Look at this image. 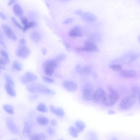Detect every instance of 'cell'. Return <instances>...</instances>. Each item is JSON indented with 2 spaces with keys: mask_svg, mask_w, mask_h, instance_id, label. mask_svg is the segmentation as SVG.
I'll list each match as a JSON object with an SVG mask.
<instances>
[{
  "mask_svg": "<svg viewBox=\"0 0 140 140\" xmlns=\"http://www.w3.org/2000/svg\"><path fill=\"white\" fill-rule=\"evenodd\" d=\"M28 91L32 93H38L43 94L54 95L56 92L42 84L39 83H33L27 87Z\"/></svg>",
  "mask_w": 140,
  "mask_h": 140,
  "instance_id": "6da1fadb",
  "label": "cell"
},
{
  "mask_svg": "<svg viewBox=\"0 0 140 140\" xmlns=\"http://www.w3.org/2000/svg\"><path fill=\"white\" fill-rule=\"evenodd\" d=\"M108 90L109 93L106 94L102 103L106 106H111L114 105L119 100V94L112 87H109Z\"/></svg>",
  "mask_w": 140,
  "mask_h": 140,
  "instance_id": "7a4b0ae2",
  "label": "cell"
},
{
  "mask_svg": "<svg viewBox=\"0 0 140 140\" xmlns=\"http://www.w3.org/2000/svg\"><path fill=\"white\" fill-rule=\"evenodd\" d=\"M137 98L132 95H130L123 99L120 104L121 108L124 110L132 108L136 102Z\"/></svg>",
  "mask_w": 140,
  "mask_h": 140,
  "instance_id": "3957f363",
  "label": "cell"
},
{
  "mask_svg": "<svg viewBox=\"0 0 140 140\" xmlns=\"http://www.w3.org/2000/svg\"><path fill=\"white\" fill-rule=\"evenodd\" d=\"M94 93L92 84H87L83 88L82 96L83 99L86 101L93 100Z\"/></svg>",
  "mask_w": 140,
  "mask_h": 140,
  "instance_id": "277c9868",
  "label": "cell"
},
{
  "mask_svg": "<svg viewBox=\"0 0 140 140\" xmlns=\"http://www.w3.org/2000/svg\"><path fill=\"white\" fill-rule=\"evenodd\" d=\"M85 46L82 48H76L77 51L80 52L83 51L91 52H97L99 51V49L96 44L90 41H86L84 42Z\"/></svg>",
  "mask_w": 140,
  "mask_h": 140,
  "instance_id": "5b68a950",
  "label": "cell"
},
{
  "mask_svg": "<svg viewBox=\"0 0 140 140\" xmlns=\"http://www.w3.org/2000/svg\"><path fill=\"white\" fill-rule=\"evenodd\" d=\"M38 79L37 76L35 74L30 72H27L21 77V81L22 83L26 84L35 81Z\"/></svg>",
  "mask_w": 140,
  "mask_h": 140,
  "instance_id": "8992f818",
  "label": "cell"
},
{
  "mask_svg": "<svg viewBox=\"0 0 140 140\" xmlns=\"http://www.w3.org/2000/svg\"><path fill=\"white\" fill-rule=\"evenodd\" d=\"M106 94V93L103 89L99 88L95 92L93 100L97 104H99L102 102Z\"/></svg>",
  "mask_w": 140,
  "mask_h": 140,
  "instance_id": "52a82bcc",
  "label": "cell"
},
{
  "mask_svg": "<svg viewBox=\"0 0 140 140\" xmlns=\"http://www.w3.org/2000/svg\"><path fill=\"white\" fill-rule=\"evenodd\" d=\"M31 51L29 48L26 46H19L16 52V54L18 57L22 58H25L29 55Z\"/></svg>",
  "mask_w": 140,
  "mask_h": 140,
  "instance_id": "ba28073f",
  "label": "cell"
},
{
  "mask_svg": "<svg viewBox=\"0 0 140 140\" xmlns=\"http://www.w3.org/2000/svg\"><path fill=\"white\" fill-rule=\"evenodd\" d=\"M80 17L83 20L88 23H93L98 19L97 16L94 14L88 12H83Z\"/></svg>",
  "mask_w": 140,
  "mask_h": 140,
  "instance_id": "9c48e42d",
  "label": "cell"
},
{
  "mask_svg": "<svg viewBox=\"0 0 140 140\" xmlns=\"http://www.w3.org/2000/svg\"><path fill=\"white\" fill-rule=\"evenodd\" d=\"M3 32L6 36L10 40L16 41L17 38L11 28L8 25H3L2 26Z\"/></svg>",
  "mask_w": 140,
  "mask_h": 140,
  "instance_id": "30bf717a",
  "label": "cell"
},
{
  "mask_svg": "<svg viewBox=\"0 0 140 140\" xmlns=\"http://www.w3.org/2000/svg\"><path fill=\"white\" fill-rule=\"evenodd\" d=\"M6 123L9 130L13 133L17 134L19 133L20 131L19 128L12 119L9 118H7Z\"/></svg>",
  "mask_w": 140,
  "mask_h": 140,
  "instance_id": "8fae6325",
  "label": "cell"
},
{
  "mask_svg": "<svg viewBox=\"0 0 140 140\" xmlns=\"http://www.w3.org/2000/svg\"><path fill=\"white\" fill-rule=\"evenodd\" d=\"M63 85L66 90L71 92H75L77 88L76 84L71 81H65L63 82Z\"/></svg>",
  "mask_w": 140,
  "mask_h": 140,
  "instance_id": "7c38bea8",
  "label": "cell"
},
{
  "mask_svg": "<svg viewBox=\"0 0 140 140\" xmlns=\"http://www.w3.org/2000/svg\"><path fill=\"white\" fill-rule=\"evenodd\" d=\"M69 36L72 38L80 37L82 36L81 28L79 26L73 27L69 33Z\"/></svg>",
  "mask_w": 140,
  "mask_h": 140,
  "instance_id": "4fadbf2b",
  "label": "cell"
},
{
  "mask_svg": "<svg viewBox=\"0 0 140 140\" xmlns=\"http://www.w3.org/2000/svg\"><path fill=\"white\" fill-rule=\"evenodd\" d=\"M120 74L123 77L128 78H133L137 76L136 72L132 70H124L120 71Z\"/></svg>",
  "mask_w": 140,
  "mask_h": 140,
  "instance_id": "5bb4252c",
  "label": "cell"
},
{
  "mask_svg": "<svg viewBox=\"0 0 140 140\" xmlns=\"http://www.w3.org/2000/svg\"><path fill=\"white\" fill-rule=\"evenodd\" d=\"M49 109L52 113L59 117H62L64 115V111L61 108H56L53 105H50L49 106Z\"/></svg>",
  "mask_w": 140,
  "mask_h": 140,
  "instance_id": "9a60e30c",
  "label": "cell"
},
{
  "mask_svg": "<svg viewBox=\"0 0 140 140\" xmlns=\"http://www.w3.org/2000/svg\"><path fill=\"white\" fill-rule=\"evenodd\" d=\"M37 121L38 124L42 126H46L49 123V121L47 117L42 115H39L37 117Z\"/></svg>",
  "mask_w": 140,
  "mask_h": 140,
  "instance_id": "2e32d148",
  "label": "cell"
},
{
  "mask_svg": "<svg viewBox=\"0 0 140 140\" xmlns=\"http://www.w3.org/2000/svg\"><path fill=\"white\" fill-rule=\"evenodd\" d=\"M23 135L27 137H29L32 135L31 129L28 123L27 122L24 123L23 132Z\"/></svg>",
  "mask_w": 140,
  "mask_h": 140,
  "instance_id": "e0dca14e",
  "label": "cell"
},
{
  "mask_svg": "<svg viewBox=\"0 0 140 140\" xmlns=\"http://www.w3.org/2000/svg\"><path fill=\"white\" fill-rule=\"evenodd\" d=\"M4 87L7 92L10 96L15 97L16 96V93L13 88L14 87L6 83L5 84Z\"/></svg>",
  "mask_w": 140,
  "mask_h": 140,
  "instance_id": "ac0fdd59",
  "label": "cell"
},
{
  "mask_svg": "<svg viewBox=\"0 0 140 140\" xmlns=\"http://www.w3.org/2000/svg\"><path fill=\"white\" fill-rule=\"evenodd\" d=\"M30 37L31 40L34 42L38 43L41 41V36L39 32L35 31L31 33Z\"/></svg>",
  "mask_w": 140,
  "mask_h": 140,
  "instance_id": "d6986e66",
  "label": "cell"
},
{
  "mask_svg": "<svg viewBox=\"0 0 140 140\" xmlns=\"http://www.w3.org/2000/svg\"><path fill=\"white\" fill-rule=\"evenodd\" d=\"M47 138L45 134L42 133L34 134L29 137L30 140H45Z\"/></svg>",
  "mask_w": 140,
  "mask_h": 140,
  "instance_id": "ffe728a7",
  "label": "cell"
},
{
  "mask_svg": "<svg viewBox=\"0 0 140 140\" xmlns=\"http://www.w3.org/2000/svg\"><path fill=\"white\" fill-rule=\"evenodd\" d=\"M76 128L79 133L83 132L86 127L85 123L80 120H78L75 123Z\"/></svg>",
  "mask_w": 140,
  "mask_h": 140,
  "instance_id": "44dd1931",
  "label": "cell"
},
{
  "mask_svg": "<svg viewBox=\"0 0 140 140\" xmlns=\"http://www.w3.org/2000/svg\"><path fill=\"white\" fill-rule=\"evenodd\" d=\"M13 10L14 13L17 16H21L23 15V9L19 4H16L14 5Z\"/></svg>",
  "mask_w": 140,
  "mask_h": 140,
  "instance_id": "7402d4cb",
  "label": "cell"
},
{
  "mask_svg": "<svg viewBox=\"0 0 140 140\" xmlns=\"http://www.w3.org/2000/svg\"><path fill=\"white\" fill-rule=\"evenodd\" d=\"M43 66L44 67L45 66L52 67L55 69L57 66V62L55 60H48L44 62L43 64Z\"/></svg>",
  "mask_w": 140,
  "mask_h": 140,
  "instance_id": "603a6c76",
  "label": "cell"
},
{
  "mask_svg": "<svg viewBox=\"0 0 140 140\" xmlns=\"http://www.w3.org/2000/svg\"><path fill=\"white\" fill-rule=\"evenodd\" d=\"M69 131L70 136L72 137L77 138L79 135V132H78L76 128L71 126L69 129Z\"/></svg>",
  "mask_w": 140,
  "mask_h": 140,
  "instance_id": "cb8c5ba5",
  "label": "cell"
},
{
  "mask_svg": "<svg viewBox=\"0 0 140 140\" xmlns=\"http://www.w3.org/2000/svg\"><path fill=\"white\" fill-rule=\"evenodd\" d=\"M4 79L7 83L12 86L13 87L15 86L14 81L12 77L9 74L5 73L4 75Z\"/></svg>",
  "mask_w": 140,
  "mask_h": 140,
  "instance_id": "d4e9b609",
  "label": "cell"
},
{
  "mask_svg": "<svg viewBox=\"0 0 140 140\" xmlns=\"http://www.w3.org/2000/svg\"><path fill=\"white\" fill-rule=\"evenodd\" d=\"M3 109L8 113L12 115L14 113V109L13 106L8 104H4L3 106Z\"/></svg>",
  "mask_w": 140,
  "mask_h": 140,
  "instance_id": "484cf974",
  "label": "cell"
},
{
  "mask_svg": "<svg viewBox=\"0 0 140 140\" xmlns=\"http://www.w3.org/2000/svg\"><path fill=\"white\" fill-rule=\"evenodd\" d=\"M36 109L38 111L43 113H46L48 111L46 105L41 103L38 104L36 107Z\"/></svg>",
  "mask_w": 140,
  "mask_h": 140,
  "instance_id": "4316f807",
  "label": "cell"
},
{
  "mask_svg": "<svg viewBox=\"0 0 140 140\" xmlns=\"http://www.w3.org/2000/svg\"><path fill=\"white\" fill-rule=\"evenodd\" d=\"M131 91L132 95L137 98L138 97L140 94V87L137 86H133L131 88Z\"/></svg>",
  "mask_w": 140,
  "mask_h": 140,
  "instance_id": "83f0119b",
  "label": "cell"
},
{
  "mask_svg": "<svg viewBox=\"0 0 140 140\" xmlns=\"http://www.w3.org/2000/svg\"><path fill=\"white\" fill-rule=\"evenodd\" d=\"M36 25V24L35 22L33 21L29 22L26 25L24 26L22 30L24 32H25L31 28L35 27Z\"/></svg>",
  "mask_w": 140,
  "mask_h": 140,
  "instance_id": "f1b7e54d",
  "label": "cell"
},
{
  "mask_svg": "<svg viewBox=\"0 0 140 140\" xmlns=\"http://www.w3.org/2000/svg\"><path fill=\"white\" fill-rule=\"evenodd\" d=\"M13 66L14 68L17 71H21L23 69V65L18 61L17 60L14 61Z\"/></svg>",
  "mask_w": 140,
  "mask_h": 140,
  "instance_id": "f546056e",
  "label": "cell"
},
{
  "mask_svg": "<svg viewBox=\"0 0 140 140\" xmlns=\"http://www.w3.org/2000/svg\"><path fill=\"white\" fill-rule=\"evenodd\" d=\"M44 72L48 76H51L54 74V68L49 66H44Z\"/></svg>",
  "mask_w": 140,
  "mask_h": 140,
  "instance_id": "4dcf8cb0",
  "label": "cell"
},
{
  "mask_svg": "<svg viewBox=\"0 0 140 140\" xmlns=\"http://www.w3.org/2000/svg\"><path fill=\"white\" fill-rule=\"evenodd\" d=\"M66 58V55L64 53H61L55 57V60L57 62H61L65 60Z\"/></svg>",
  "mask_w": 140,
  "mask_h": 140,
  "instance_id": "1f68e13d",
  "label": "cell"
},
{
  "mask_svg": "<svg viewBox=\"0 0 140 140\" xmlns=\"http://www.w3.org/2000/svg\"><path fill=\"white\" fill-rule=\"evenodd\" d=\"M92 71V69L89 66H86L83 68L82 75H89L91 73Z\"/></svg>",
  "mask_w": 140,
  "mask_h": 140,
  "instance_id": "d6a6232c",
  "label": "cell"
},
{
  "mask_svg": "<svg viewBox=\"0 0 140 140\" xmlns=\"http://www.w3.org/2000/svg\"><path fill=\"white\" fill-rule=\"evenodd\" d=\"M110 68L114 71H120L122 70V66L119 64L111 65L109 66Z\"/></svg>",
  "mask_w": 140,
  "mask_h": 140,
  "instance_id": "836d02e7",
  "label": "cell"
},
{
  "mask_svg": "<svg viewBox=\"0 0 140 140\" xmlns=\"http://www.w3.org/2000/svg\"><path fill=\"white\" fill-rule=\"evenodd\" d=\"M1 54L2 58L6 60L9 63V56L7 52L4 50H2L1 51Z\"/></svg>",
  "mask_w": 140,
  "mask_h": 140,
  "instance_id": "e575fe53",
  "label": "cell"
},
{
  "mask_svg": "<svg viewBox=\"0 0 140 140\" xmlns=\"http://www.w3.org/2000/svg\"><path fill=\"white\" fill-rule=\"evenodd\" d=\"M75 20L74 18H69L65 19L63 22V24L65 25L70 24L73 22Z\"/></svg>",
  "mask_w": 140,
  "mask_h": 140,
  "instance_id": "d590c367",
  "label": "cell"
},
{
  "mask_svg": "<svg viewBox=\"0 0 140 140\" xmlns=\"http://www.w3.org/2000/svg\"><path fill=\"white\" fill-rule=\"evenodd\" d=\"M83 68L79 64L77 65L75 68L76 72L78 74L81 75H82Z\"/></svg>",
  "mask_w": 140,
  "mask_h": 140,
  "instance_id": "8d00e7d4",
  "label": "cell"
},
{
  "mask_svg": "<svg viewBox=\"0 0 140 140\" xmlns=\"http://www.w3.org/2000/svg\"><path fill=\"white\" fill-rule=\"evenodd\" d=\"M11 19L13 23L17 27L20 29H23V27L19 23L14 17H12Z\"/></svg>",
  "mask_w": 140,
  "mask_h": 140,
  "instance_id": "74e56055",
  "label": "cell"
},
{
  "mask_svg": "<svg viewBox=\"0 0 140 140\" xmlns=\"http://www.w3.org/2000/svg\"><path fill=\"white\" fill-rule=\"evenodd\" d=\"M42 79L44 81L48 83H52L54 82V80L52 78L47 77H43Z\"/></svg>",
  "mask_w": 140,
  "mask_h": 140,
  "instance_id": "f35d334b",
  "label": "cell"
},
{
  "mask_svg": "<svg viewBox=\"0 0 140 140\" xmlns=\"http://www.w3.org/2000/svg\"><path fill=\"white\" fill-rule=\"evenodd\" d=\"M47 132L50 136H53L55 133V131L54 128L50 127L48 129Z\"/></svg>",
  "mask_w": 140,
  "mask_h": 140,
  "instance_id": "ab89813d",
  "label": "cell"
},
{
  "mask_svg": "<svg viewBox=\"0 0 140 140\" xmlns=\"http://www.w3.org/2000/svg\"><path fill=\"white\" fill-rule=\"evenodd\" d=\"M26 46V41L24 38H22L19 41V46Z\"/></svg>",
  "mask_w": 140,
  "mask_h": 140,
  "instance_id": "60d3db41",
  "label": "cell"
},
{
  "mask_svg": "<svg viewBox=\"0 0 140 140\" xmlns=\"http://www.w3.org/2000/svg\"><path fill=\"white\" fill-rule=\"evenodd\" d=\"M38 95L34 94L30 95L29 96V98L31 101H33L36 100L38 98Z\"/></svg>",
  "mask_w": 140,
  "mask_h": 140,
  "instance_id": "b9f144b4",
  "label": "cell"
},
{
  "mask_svg": "<svg viewBox=\"0 0 140 140\" xmlns=\"http://www.w3.org/2000/svg\"><path fill=\"white\" fill-rule=\"evenodd\" d=\"M21 23L24 26L28 22L27 19L25 17H22L21 19Z\"/></svg>",
  "mask_w": 140,
  "mask_h": 140,
  "instance_id": "7bdbcfd3",
  "label": "cell"
},
{
  "mask_svg": "<svg viewBox=\"0 0 140 140\" xmlns=\"http://www.w3.org/2000/svg\"><path fill=\"white\" fill-rule=\"evenodd\" d=\"M8 63L7 62L2 58H1L0 59V64L1 65L3 66H4Z\"/></svg>",
  "mask_w": 140,
  "mask_h": 140,
  "instance_id": "ee69618b",
  "label": "cell"
},
{
  "mask_svg": "<svg viewBox=\"0 0 140 140\" xmlns=\"http://www.w3.org/2000/svg\"><path fill=\"white\" fill-rule=\"evenodd\" d=\"M83 12L82 10L78 9L75 11V13L76 15L80 16Z\"/></svg>",
  "mask_w": 140,
  "mask_h": 140,
  "instance_id": "f6af8a7d",
  "label": "cell"
},
{
  "mask_svg": "<svg viewBox=\"0 0 140 140\" xmlns=\"http://www.w3.org/2000/svg\"><path fill=\"white\" fill-rule=\"evenodd\" d=\"M51 124L53 126H55L57 125L58 123L56 120L52 119L51 121Z\"/></svg>",
  "mask_w": 140,
  "mask_h": 140,
  "instance_id": "bcb514c9",
  "label": "cell"
},
{
  "mask_svg": "<svg viewBox=\"0 0 140 140\" xmlns=\"http://www.w3.org/2000/svg\"><path fill=\"white\" fill-rule=\"evenodd\" d=\"M64 44L66 50L68 51H70L71 50L69 44L66 42H65L64 43Z\"/></svg>",
  "mask_w": 140,
  "mask_h": 140,
  "instance_id": "7dc6e473",
  "label": "cell"
},
{
  "mask_svg": "<svg viewBox=\"0 0 140 140\" xmlns=\"http://www.w3.org/2000/svg\"><path fill=\"white\" fill-rule=\"evenodd\" d=\"M0 16L1 18L3 20H5L7 19L6 16L3 13L1 12L0 13Z\"/></svg>",
  "mask_w": 140,
  "mask_h": 140,
  "instance_id": "c3c4849f",
  "label": "cell"
},
{
  "mask_svg": "<svg viewBox=\"0 0 140 140\" xmlns=\"http://www.w3.org/2000/svg\"><path fill=\"white\" fill-rule=\"evenodd\" d=\"M16 1V0H9L8 3V5L9 6L12 5L15 3Z\"/></svg>",
  "mask_w": 140,
  "mask_h": 140,
  "instance_id": "681fc988",
  "label": "cell"
},
{
  "mask_svg": "<svg viewBox=\"0 0 140 140\" xmlns=\"http://www.w3.org/2000/svg\"><path fill=\"white\" fill-rule=\"evenodd\" d=\"M42 52L44 55H45L47 53V50L45 48H43L41 50Z\"/></svg>",
  "mask_w": 140,
  "mask_h": 140,
  "instance_id": "f907efd6",
  "label": "cell"
},
{
  "mask_svg": "<svg viewBox=\"0 0 140 140\" xmlns=\"http://www.w3.org/2000/svg\"><path fill=\"white\" fill-rule=\"evenodd\" d=\"M115 113V112L112 110H111L109 111L108 114L110 115H113Z\"/></svg>",
  "mask_w": 140,
  "mask_h": 140,
  "instance_id": "816d5d0a",
  "label": "cell"
},
{
  "mask_svg": "<svg viewBox=\"0 0 140 140\" xmlns=\"http://www.w3.org/2000/svg\"><path fill=\"white\" fill-rule=\"evenodd\" d=\"M60 1L64 2H69L71 1V0H60Z\"/></svg>",
  "mask_w": 140,
  "mask_h": 140,
  "instance_id": "f5cc1de1",
  "label": "cell"
},
{
  "mask_svg": "<svg viewBox=\"0 0 140 140\" xmlns=\"http://www.w3.org/2000/svg\"><path fill=\"white\" fill-rule=\"evenodd\" d=\"M1 66L0 67H1V69H2L3 70H5V68H4V67L3 66L1 65V66Z\"/></svg>",
  "mask_w": 140,
  "mask_h": 140,
  "instance_id": "db71d44e",
  "label": "cell"
},
{
  "mask_svg": "<svg viewBox=\"0 0 140 140\" xmlns=\"http://www.w3.org/2000/svg\"><path fill=\"white\" fill-rule=\"evenodd\" d=\"M138 98H139V102L140 103V94L139 95V96H138Z\"/></svg>",
  "mask_w": 140,
  "mask_h": 140,
  "instance_id": "11a10c76",
  "label": "cell"
},
{
  "mask_svg": "<svg viewBox=\"0 0 140 140\" xmlns=\"http://www.w3.org/2000/svg\"><path fill=\"white\" fill-rule=\"evenodd\" d=\"M138 2L140 3V0H139Z\"/></svg>",
  "mask_w": 140,
  "mask_h": 140,
  "instance_id": "9f6ffc18",
  "label": "cell"
}]
</instances>
